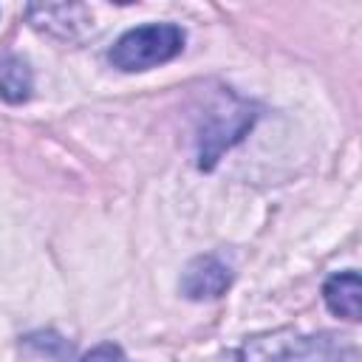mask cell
<instances>
[{"instance_id":"5","label":"cell","mask_w":362,"mask_h":362,"mask_svg":"<svg viewBox=\"0 0 362 362\" xmlns=\"http://www.w3.org/2000/svg\"><path fill=\"white\" fill-rule=\"evenodd\" d=\"M322 297H325V305L337 317L351 320V322L359 320V314H362V283H359L356 272H339V274L328 277V283L322 286Z\"/></svg>"},{"instance_id":"7","label":"cell","mask_w":362,"mask_h":362,"mask_svg":"<svg viewBox=\"0 0 362 362\" xmlns=\"http://www.w3.org/2000/svg\"><path fill=\"white\" fill-rule=\"evenodd\" d=\"M79 362H130L124 354H122V348H116V345H99V348H93V351H88Z\"/></svg>"},{"instance_id":"2","label":"cell","mask_w":362,"mask_h":362,"mask_svg":"<svg viewBox=\"0 0 362 362\" xmlns=\"http://www.w3.org/2000/svg\"><path fill=\"white\" fill-rule=\"evenodd\" d=\"M252 122H255V110L249 102L238 99L229 90L215 96L198 124V167L212 170L215 161L235 141L243 139V133L252 127Z\"/></svg>"},{"instance_id":"4","label":"cell","mask_w":362,"mask_h":362,"mask_svg":"<svg viewBox=\"0 0 362 362\" xmlns=\"http://www.w3.org/2000/svg\"><path fill=\"white\" fill-rule=\"evenodd\" d=\"M232 283L229 266L215 255L195 257L181 274V294L189 300H215Z\"/></svg>"},{"instance_id":"1","label":"cell","mask_w":362,"mask_h":362,"mask_svg":"<svg viewBox=\"0 0 362 362\" xmlns=\"http://www.w3.org/2000/svg\"><path fill=\"white\" fill-rule=\"evenodd\" d=\"M240 362H362L359 345L337 334H303L294 328L252 337L238 351Z\"/></svg>"},{"instance_id":"6","label":"cell","mask_w":362,"mask_h":362,"mask_svg":"<svg viewBox=\"0 0 362 362\" xmlns=\"http://www.w3.org/2000/svg\"><path fill=\"white\" fill-rule=\"evenodd\" d=\"M31 88L34 79L28 62L20 57H6L0 62V96L6 102H25L31 96Z\"/></svg>"},{"instance_id":"3","label":"cell","mask_w":362,"mask_h":362,"mask_svg":"<svg viewBox=\"0 0 362 362\" xmlns=\"http://www.w3.org/2000/svg\"><path fill=\"white\" fill-rule=\"evenodd\" d=\"M184 48V31L173 23H150L122 34L110 51V62L119 71H147L170 62Z\"/></svg>"}]
</instances>
